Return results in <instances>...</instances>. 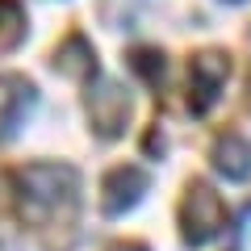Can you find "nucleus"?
Segmentation results:
<instances>
[{"mask_svg":"<svg viewBox=\"0 0 251 251\" xmlns=\"http://www.w3.org/2000/svg\"><path fill=\"white\" fill-rule=\"evenodd\" d=\"M25 38V13H21L17 0H0V54L13 50V46Z\"/></svg>","mask_w":251,"mask_h":251,"instance_id":"nucleus-9","label":"nucleus"},{"mask_svg":"<svg viewBox=\"0 0 251 251\" xmlns=\"http://www.w3.org/2000/svg\"><path fill=\"white\" fill-rule=\"evenodd\" d=\"M147 193V172L143 168H113L105 180V214H126L134 209L138 197Z\"/></svg>","mask_w":251,"mask_h":251,"instance_id":"nucleus-5","label":"nucleus"},{"mask_svg":"<svg viewBox=\"0 0 251 251\" xmlns=\"http://www.w3.org/2000/svg\"><path fill=\"white\" fill-rule=\"evenodd\" d=\"M88 113H92V126L105 138H117L126 126V113H130V97L122 92V84H100L88 97Z\"/></svg>","mask_w":251,"mask_h":251,"instance_id":"nucleus-4","label":"nucleus"},{"mask_svg":"<svg viewBox=\"0 0 251 251\" xmlns=\"http://www.w3.org/2000/svg\"><path fill=\"white\" fill-rule=\"evenodd\" d=\"M54 67L67 72V75H92V72H97V59H92L88 42H84L80 34H72L67 42L59 46V54H54Z\"/></svg>","mask_w":251,"mask_h":251,"instance_id":"nucleus-8","label":"nucleus"},{"mask_svg":"<svg viewBox=\"0 0 251 251\" xmlns=\"http://www.w3.org/2000/svg\"><path fill=\"white\" fill-rule=\"evenodd\" d=\"M226 230V205L209 184H193L184 201V243L188 247H205L209 239Z\"/></svg>","mask_w":251,"mask_h":251,"instance_id":"nucleus-1","label":"nucleus"},{"mask_svg":"<svg viewBox=\"0 0 251 251\" xmlns=\"http://www.w3.org/2000/svg\"><path fill=\"white\" fill-rule=\"evenodd\" d=\"M214 168L226 180H247L251 176V143L243 134H226L214 147Z\"/></svg>","mask_w":251,"mask_h":251,"instance_id":"nucleus-7","label":"nucleus"},{"mask_svg":"<svg viewBox=\"0 0 251 251\" xmlns=\"http://www.w3.org/2000/svg\"><path fill=\"white\" fill-rule=\"evenodd\" d=\"M226 75H230V59H226V54L205 50V54L193 59V67H188V88H193L188 105H193V113H205V109L222 97Z\"/></svg>","mask_w":251,"mask_h":251,"instance_id":"nucleus-3","label":"nucleus"},{"mask_svg":"<svg viewBox=\"0 0 251 251\" xmlns=\"http://www.w3.org/2000/svg\"><path fill=\"white\" fill-rule=\"evenodd\" d=\"M234 4H239V0H234Z\"/></svg>","mask_w":251,"mask_h":251,"instance_id":"nucleus-12","label":"nucleus"},{"mask_svg":"<svg viewBox=\"0 0 251 251\" xmlns=\"http://www.w3.org/2000/svg\"><path fill=\"white\" fill-rule=\"evenodd\" d=\"M130 67H134L138 75H143V80H163V54L159 50H134L130 54Z\"/></svg>","mask_w":251,"mask_h":251,"instance_id":"nucleus-10","label":"nucleus"},{"mask_svg":"<svg viewBox=\"0 0 251 251\" xmlns=\"http://www.w3.org/2000/svg\"><path fill=\"white\" fill-rule=\"evenodd\" d=\"M34 109V84L21 75H0V134H13Z\"/></svg>","mask_w":251,"mask_h":251,"instance_id":"nucleus-6","label":"nucleus"},{"mask_svg":"<svg viewBox=\"0 0 251 251\" xmlns=\"http://www.w3.org/2000/svg\"><path fill=\"white\" fill-rule=\"evenodd\" d=\"M113 251H147V247H138V243H117Z\"/></svg>","mask_w":251,"mask_h":251,"instance_id":"nucleus-11","label":"nucleus"},{"mask_svg":"<svg viewBox=\"0 0 251 251\" xmlns=\"http://www.w3.org/2000/svg\"><path fill=\"white\" fill-rule=\"evenodd\" d=\"M21 188L29 205H59V201H75L80 176L67 163H34L21 172Z\"/></svg>","mask_w":251,"mask_h":251,"instance_id":"nucleus-2","label":"nucleus"}]
</instances>
